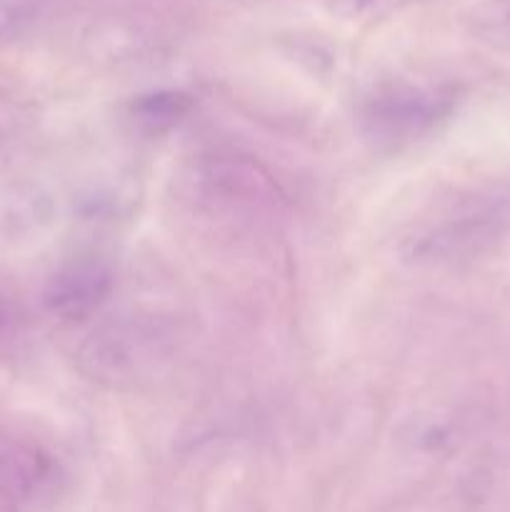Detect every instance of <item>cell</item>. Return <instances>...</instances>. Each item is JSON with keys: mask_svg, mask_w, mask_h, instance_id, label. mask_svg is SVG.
Returning <instances> with one entry per match:
<instances>
[{"mask_svg": "<svg viewBox=\"0 0 510 512\" xmlns=\"http://www.w3.org/2000/svg\"><path fill=\"white\" fill-rule=\"evenodd\" d=\"M175 353V330L153 315H128L93 330L80 368L95 383L125 388L158 373Z\"/></svg>", "mask_w": 510, "mask_h": 512, "instance_id": "1", "label": "cell"}, {"mask_svg": "<svg viewBox=\"0 0 510 512\" xmlns=\"http://www.w3.org/2000/svg\"><path fill=\"white\" fill-rule=\"evenodd\" d=\"M195 198L210 210L230 215H265L283 205L275 175L253 155L238 150H210L190 170Z\"/></svg>", "mask_w": 510, "mask_h": 512, "instance_id": "2", "label": "cell"}, {"mask_svg": "<svg viewBox=\"0 0 510 512\" xmlns=\"http://www.w3.org/2000/svg\"><path fill=\"white\" fill-rule=\"evenodd\" d=\"M503 233V213L493 205H473L415 225L403 243V258L418 268H438L475 258Z\"/></svg>", "mask_w": 510, "mask_h": 512, "instance_id": "3", "label": "cell"}, {"mask_svg": "<svg viewBox=\"0 0 510 512\" xmlns=\"http://www.w3.org/2000/svg\"><path fill=\"white\" fill-rule=\"evenodd\" d=\"M450 110V98L438 90L418 88V85H393L378 90L363 105V128L375 143L400 145L418 140L445 118Z\"/></svg>", "mask_w": 510, "mask_h": 512, "instance_id": "4", "label": "cell"}, {"mask_svg": "<svg viewBox=\"0 0 510 512\" xmlns=\"http://www.w3.org/2000/svg\"><path fill=\"white\" fill-rule=\"evenodd\" d=\"M113 290V273L100 260H75L60 268L45 285V308L55 318L80 323L103 308Z\"/></svg>", "mask_w": 510, "mask_h": 512, "instance_id": "5", "label": "cell"}, {"mask_svg": "<svg viewBox=\"0 0 510 512\" xmlns=\"http://www.w3.org/2000/svg\"><path fill=\"white\" fill-rule=\"evenodd\" d=\"M60 483V470L50 455L28 445L0 448V495L15 505L50 498Z\"/></svg>", "mask_w": 510, "mask_h": 512, "instance_id": "6", "label": "cell"}, {"mask_svg": "<svg viewBox=\"0 0 510 512\" xmlns=\"http://www.w3.org/2000/svg\"><path fill=\"white\" fill-rule=\"evenodd\" d=\"M193 108L190 95L178 90H158V93L143 95L133 103V118L150 133L170 130L185 118Z\"/></svg>", "mask_w": 510, "mask_h": 512, "instance_id": "7", "label": "cell"}, {"mask_svg": "<svg viewBox=\"0 0 510 512\" xmlns=\"http://www.w3.org/2000/svg\"><path fill=\"white\" fill-rule=\"evenodd\" d=\"M35 13L30 5L18 0H0V40L15 38L33 23Z\"/></svg>", "mask_w": 510, "mask_h": 512, "instance_id": "8", "label": "cell"}, {"mask_svg": "<svg viewBox=\"0 0 510 512\" xmlns=\"http://www.w3.org/2000/svg\"><path fill=\"white\" fill-rule=\"evenodd\" d=\"M18 323H20L18 310H15L8 300H0V340L10 338V335L18 330Z\"/></svg>", "mask_w": 510, "mask_h": 512, "instance_id": "9", "label": "cell"}, {"mask_svg": "<svg viewBox=\"0 0 510 512\" xmlns=\"http://www.w3.org/2000/svg\"><path fill=\"white\" fill-rule=\"evenodd\" d=\"M343 3V0H340ZM345 3H353V5H365V3H373V0H345Z\"/></svg>", "mask_w": 510, "mask_h": 512, "instance_id": "10", "label": "cell"}]
</instances>
